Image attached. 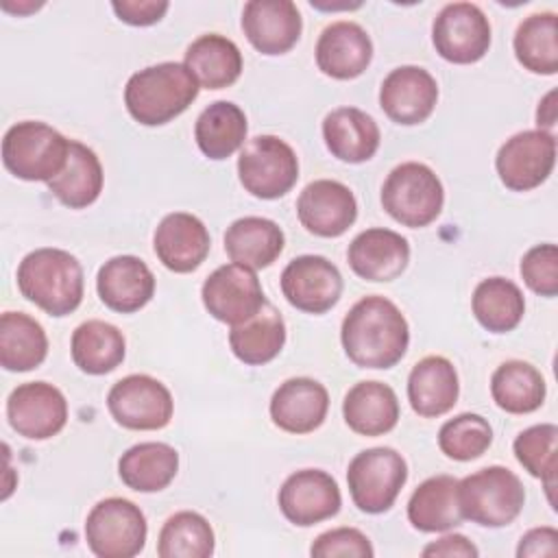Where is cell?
I'll list each match as a JSON object with an SVG mask.
<instances>
[{
    "label": "cell",
    "mask_w": 558,
    "mask_h": 558,
    "mask_svg": "<svg viewBox=\"0 0 558 558\" xmlns=\"http://www.w3.org/2000/svg\"><path fill=\"white\" fill-rule=\"evenodd\" d=\"M347 262L366 281H392L408 268L410 244L392 229L373 227L351 240Z\"/></svg>",
    "instance_id": "22"
},
{
    "label": "cell",
    "mask_w": 558,
    "mask_h": 558,
    "mask_svg": "<svg viewBox=\"0 0 558 558\" xmlns=\"http://www.w3.org/2000/svg\"><path fill=\"white\" fill-rule=\"evenodd\" d=\"M185 68L205 89H222L233 85L242 74V52L229 37L205 33L185 50Z\"/></svg>",
    "instance_id": "29"
},
{
    "label": "cell",
    "mask_w": 558,
    "mask_h": 558,
    "mask_svg": "<svg viewBox=\"0 0 558 558\" xmlns=\"http://www.w3.org/2000/svg\"><path fill=\"white\" fill-rule=\"evenodd\" d=\"M70 351L74 364L83 373L107 375L122 364L126 355V340L116 325L92 318L74 329Z\"/></svg>",
    "instance_id": "35"
},
{
    "label": "cell",
    "mask_w": 558,
    "mask_h": 558,
    "mask_svg": "<svg viewBox=\"0 0 558 558\" xmlns=\"http://www.w3.org/2000/svg\"><path fill=\"white\" fill-rule=\"evenodd\" d=\"M438 102V83L421 65H399L388 72L379 87V107L403 126L425 122Z\"/></svg>",
    "instance_id": "17"
},
{
    "label": "cell",
    "mask_w": 558,
    "mask_h": 558,
    "mask_svg": "<svg viewBox=\"0 0 558 558\" xmlns=\"http://www.w3.org/2000/svg\"><path fill=\"white\" fill-rule=\"evenodd\" d=\"M46 355L48 336L33 316L24 312H4L0 316V364L4 371H33Z\"/></svg>",
    "instance_id": "36"
},
{
    "label": "cell",
    "mask_w": 558,
    "mask_h": 558,
    "mask_svg": "<svg viewBox=\"0 0 558 558\" xmlns=\"http://www.w3.org/2000/svg\"><path fill=\"white\" fill-rule=\"evenodd\" d=\"M519 558H536V556H558V532L549 525L534 527L525 532L517 547Z\"/></svg>",
    "instance_id": "46"
},
{
    "label": "cell",
    "mask_w": 558,
    "mask_h": 558,
    "mask_svg": "<svg viewBox=\"0 0 558 558\" xmlns=\"http://www.w3.org/2000/svg\"><path fill=\"white\" fill-rule=\"evenodd\" d=\"M490 395L504 412L530 414L543 405L547 386L536 366L523 360H508L495 368L490 377Z\"/></svg>",
    "instance_id": "37"
},
{
    "label": "cell",
    "mask_w": 558,
    "mask_h": 558,
    "mask_svg": "<svg viewBox=\"0 0 558 558\" xmlns=\"http://www.w3.org/2000/svg\"><path fill=\"white\" fill-rule=\"evenodd\" d=\"M211 238L203 220L187 211H172L161 218L153 235L157 259L172 272H192L209 255Z\"/></svg>",
    "instance_id": "20"
},
{
    "label": "cell",
    "mask_w": 558,
    "mask_h": 558,
    "mask_svg": "<svg viewBox=\"0 0 558 558\" xmlns=\"http://www.w3.org/2000/svg\"><path fill=\"white\" fill-rule=\"evenodd\" d=\"M342 416L355 434L381 436L399 421V399L384 381H357L344 395Z\"/></svg>",
    "instance_id": "28"
},
{
    "label": "cell",
    "mask_w": 558,
    "mask_h": 558,
    "mask_svg": "<svg viewBox=\"0 0 558 558\" xmlns=\"http://www.w3.org/2000/svg\"><path fill=\"white\" fill-rule=\"evenodd\" d=\"M166 0H116L111 2V9L116 11L118 20L131 24V26H150L159 22L168 11Z\"/></svg>",
    "instance_id": "45"
},
{
    "label": "cell",
    "mask_w": 558,
    "mask_h": 558,
    "mask_svg": "<svg viewBox=\"0 0 558 558\" xmlns=\"http://www.w3.org/2000/svg\"><path fill=\"white\" fill-rule=\"evenodd\" d=\"M277 501L290 523L310 527L336 517L342 506V495L338 482L327 471L301 469L286 477Z\"/></svg>",
    "instance_id": "16"
},
{
    "label": "cell",
    "mask_w": 558,
    "mask_h": 558,
    "mask_svg": "<svg viewBox=\"0 0 558 558\" xmlns=\"http://www.w3.org/2000/svg\"><path fill=\"white\" fill-rule=\"evenodd\" d=\"M146 517L124 497L100 499L85 519V541L98 558H133L146 545Z\"/></svg>",
    "instance_id": "9"
},
{
    "label": "cell",
    "mask_w": 558,
    "mask_h": 558,
    "mask_svg": "<svg viewBox=\"0 0 558 558\" xmlns=\"http://www.w3.org/2000/svg\"><path fill=\"white\" fill-rule=\"evenodd\" d=\"M327 150L344 163H364L379 148L377 122L357 107H338L323 120Z\"/></svg>",
    "instance_id": "26"
},
{
    "label": "cell",
    "mask_w": 558,
    "mask_h": 558,
    "mask_svg": "<svg viewBox=\"0 0 558 558\" xmlns=\"http://www.w3.org/2000/svg\"><path fill=\"white\" fill-rule=\"evenodd\" d=\"M179 471V453L168 442H140L129 447L118 460L120 480L137 493L163 490Z\"/></svg>",
    "instance_id": "30"
},
{
    "label": "cell",
    "mask_w": 558,
    "mask_h": 558,
    "mask_svg": "<svg viewBox=\"0 0 558 558\" xmlns=\"http://www.w3.org/2000/svg\"><path fill=\"white\" fill-rule=\"evenodd\" d=\"M283 244L281 227L262 216L238 218L225 231V253L229 259L253 270L270 266L281 255Z\"/></svg>",
    "instance_id": "27"
},
{
    "label": "cell",
    "mask_w": 558,
    "mask_h": 558,
    "mask_svg": "<svg viewBox=\"0 0 558 558\" xmlns=\"http://www.w3.org/2000/svg\"><path fill=\"white\" fill-rule=\"evenodd\" d=\"M70 140L39 120H22L2 137V163L22 181H52L68 161Z\"/></svg>",
    "instance_id": "5"
},
{
    "label": "cell",
    "mask_w": 558,
    "mask_h": 558,
    "mask_svg": "<svg viewBox=\"0 0 558 558\" xmlns=\"http://www.w3.org/2000/svg\"><path fill=\"white\" fill-rule=\"evenodd\" d=\"M425 558H434V556H442V558H477L480 549L462 534H445L442 538L429 543L423 547L421 551Z\"/></svg>",
    "instance_id": "47"
},
{
    "label": "cell",
    "mask_w": 558,
    "mask_h": 558,
    "mask_svg": "<svg viewBox=\"0 0 558 558\" xmlns=\"http://www.w3.org/2000/svg\"><path fill=\"white\" fill-rule=\"evenodd\" d=\"M314 54L323 74L349 81L368 68L373 59V41L357 22L338 20L323 28Z\"/></svg>",
    "instance_id": "21"
},
{
    "label": "cell",
    "mask_w": 558,
    "mask_h": 558,
    "mask_svg": "<svg viewBox=\"0 0 558 558\" xmlns=\"http://www.w3.org/2000/svg\"><path fill=\"white\" fill-rule=\"evenodd\" d=\"M201 85L185 63L163 61L129 76L124 105L131 118L144 126H161L181 116L198 96Z\"/></svg>",
    "instance_id": "3"
},
{
    "label": "cell",
    "mask_w": 558,
    "mask_h": 558,
    "mask_svg": "<svg viewBox=\"0 0 558 558\" xmlns=\"http://www.w3.org/2000/svg\"><path fill=\"white\" fill-rule=\"evenodd\" d=\"M242 31L255 50L275 57L296 46L303 20L292 0H248L242 9Z\"/></svg>",
    "instance_id": "19"
},
{
    "label": "cell",
    "mask_w": 558,
    "mask_h": 558,
    "mask_svg": "<svg viewBox=\"0 0 558 558\" xmlns=\"http://www.w3.org/2000/svg\"><path fill=\"white\" fill-rule=\"evenodd\" d=\"M340 340L347 357L360 368H390L408 351L410 327L386 296L360 299L342 318Z\"/></svg>",
    "instance_id": "1"
},
{
    "label": "cell",
    "mask_w": 558,
    "mask_h": 558,
    "mask_svg": "<svg viewBox=\"0 0 558 558\" xmlns=\"http://www.w3.org/2000/svg\"><path fill=\"white\" fill-rule=\"evenodd\" d=\"M342 275L323 255H299L281 272L286 301L307 314L329 312L342 296Z\"/></svg>",
    "instance_id": "15"
},
{
    "label": "cell",
    "mask_w": 558,
    "mask_h": 558,
    "mask_svg": "<svg viewBox=\"0 0 558 558\" xmlns=\"http://www.w3.org/2000/svg\"><path fill=\"white\" fill-rule=\"evenodd\" d=\"M96 290L109 310L133 314L153 299L155 275L144 259L135 255H116L98 268Z\"/></svg>",
    "instance_id": "23"
},
{
    "label": "cell",
    "mask_w": 558,
    "mask_h": 558,
    "mask_svg": "<svg viewBox=\"0 0 558 558\" xmlns=\"http://www.w3.org/2000/svg\"><path fill=\"white\" fill-rule=\"evenodd\" d=\"M310 554L314 558H371L375 549L364 532L355 527H333L314 538Z\"/></svg>",
    "instance_id": "44"
},
{
    "label": "cell",
    "mask_w": 558,
    "mask_h": 558,
    "mask_svg": "<svg viewBox=\"0 0 558 558\" xmlns=\"http://www.w3.org/2000/svg\"><path fill=\"white\" fill-rule=\"evenodd\" d=\"M493 442L490 423L473 412H462L442 423L438 432L440 451L458 462L480 458Z\"/></svg>",
    "instance_id": "42"
},
{
    "label": "cell",
    "mask_w": 558,
    "mask_h": 558,
    "mask_svg": "<svg viewBox=\"0 0 558 558\" xmlns=\"http://www.w3.org/2000/svg\"><path fill=\"white\" fill-rule=\"evenodd\" d=\"M556 89L547 92L545 98L538 102V109H536V124L541 131H549L554 124H556ZM551 133V131H549Z\"/></svg>",
    "instance_id": "48"
},
{
    "label": "cell",
    "mask_w": 558,
    "mask_h": 558,
    "mask_svg": "<svg viewBox=\"0 0 558 558\" xmlns=\"http://www.w3.org/2000/svg\"><path fill=\"white\" fill-rule=\"evenodd\" d=\"M246 131L244 111L231 100H216L196 118L194 140L205 157L220 161L244 146Z\"/></svg>",
    "instance_id": "33"
},
{
    "label": "cell",
    "mask_w": 558,
    "mask_h": 558,
    "mask_svg": "<svg viewBox=\"0 0 558 558\" xmlns=\"http://www.w3.org/2000/svg\"><path fill=\"white\" fill-rule=\"evenodd\" d=\"M521 277L525 286L541 294V296H556L558 294V248L551 242L532 246L521 257Z\"/></svg>",
    "instance_id": "43"
},
{
    "label": "cell",
    "mask_w": 558,
    "mask_h": 558,
    "mask_svg": "<svg viewBox=\"0 0 558 558\" xmlns=\"http://www.w3.org/2000/svg\"><path fill=\"white\" fill-rule=\"evenodd\" d=\"M20 294L50 316H68L83 301V266L63 248H35L15 272Z\"/></svg>",
    "instance_id": "2"
},
{
    "label": "cell",
    "mask_w": 558,
    "mask_h": 558,
    "mask_svg": "<svg viewBox=\"0 0 558 558\" xmlns=\"http://www.w3.org/2000/svg\"><path fill=\"white\" fill-rule=\"evenodd\" d=\"M301 225L318 238L342 235L357 218V201L349 185L333 179H316L296 198Z\"/></svg>",
    "instance_id": "18"
},
{
    "label": "cell",
    "mask_w": 558,
    "mask_h": 558,
    "mask_svg": "<svg viewBox=\"0 0 558 558\" xmlns=\"http://www.w3.org/2000/svg\"><path fill=\"white\" fill-rule=\"evenodd\" d=\"M408 480V464L392 447H371L353 456L347 469V484L353 504L368 514L392 508Z\"/></svg>",
    "instance_id": "7"
},
{
    "label": "cell",
    "mask_w": 558,
    "mask_h": 558,
    "mask_svg": "<svg viewBox=\"0 0 558 558\" xmlns=\"http://www.w3.org/2000/svg\"><path fill=\"white\" fill-rule=\"evenodd\" d=\"M408 519L418 532H447L460 525L458 480L434 475L421 482L408 501Z\"/></svg>",
    "instance_id": "32"
},
{
    "label": "cell",
    "mask_w": 558,
    "mask_h": 558,
    "mask_svg": "<svg viewBox=\"0 0 558 558\" xmlns=\"http://www.w3.org/2000/svg\"><path fill=\"white\" fill-rule=\"evenodd\" d=\"M214 545L216 538L209 521L198 512L181 510L161 525L157 554L161 558H209Z\"/></svg>",
    "instance_id": "40"
},
{
    "label": "cell",
    "mask_w": 558,
    "mask_h": 558,
    "mask_svg": "<svg viewBox=\"0 0 558 558\" xmlns=\"http://www.w3.org/2000/svg\"><path fill=\"white\" fill-rule=\"evenodd\" d=\"M556 440L558 427L554 423H541L523 429L514 442L517 462L532 475L545 484L547 497L554 504V482H556Z\"/></svg>",
    "instance_id": "41"
},
{
    "label": "cell",
    "mask_w": 558,
    "mask_h": 558,
    "mask_svg": "<svg viewBox=\"0 0 558 558\" xmlns=\"http://www.w3.org/2000/svg\"><path fill=\"white\" fill-rule=\"evenodd\" d=\"M442 203L445 190L438 174L421 161L399 163L381 185L386 214L410 229L432 225L440 216Z\"/></svg>",
    "instance_id": "6"
},
{
    "label": "cell",
    "mask_w": 558,
    "mask_h": 558,
    "mask_svg": "<svg viewBox=\"0 0 558 558\" xmlns=\"http://www.w3.org/2000/svg\"><path fill=\"white\" fill-rule=\"evenodd\" d=\"M471 310L486 331L508 333L521 323L525 314V299L514 281L506 277H488L475 286Z\"/></svg>",
    "instance_id": "38"
},
{
    "label": "cell",
    "mask_w": 558,
    "mask_h": 558,
    "mask_svg": "<svg viewBox=\"0 0 558 558\" xmlns=\"http://www.w3.org/2000/svg\"><path fill=\"white\" fill-rule=\"evenodd\" d=\"M432 41L445 61L475 63L490 48V22L473 2H449L434 17Z\"/></svg>",
    "instance_id": "11"
},
{
    "label": "cell",
    "mask_w": 558,
    "mask_h": 558,
    "mask_svg": "<svg viewBox=\"0 0 558 558\" xmlns=\"http://www.w3.org/2000/svg\"><path fill=\"white\" fill-rule=\"evenodd\" d=\"M525 504V488L517 473L493 464L458 480V506L462 519L482 527L512 523Z\"/></svg>",
    "instance_id": "4"
},
{
    "label": "cell",
    "mask_w": 558,
    "mask_h": 558,
    "mask_svg": "<svg viewBox=\"0 0 558 558\" xmlns=\"http://www.w3.org/2000/svg\"><path fill=\"white\" fill-rule=\"evenodd\" d=\"M238 179L255 198H279L299 179L296 153L277 135H255L240 148Z\"/></svg>",
    "instance_id": "8"
},
{
    "label": "cell",
    "mask_w": 558,
    "mask_h": 558,
    "mask_svg": "<svg viewBox=\"0 0 558 558\" xmlns=\"http://www.w3.org/2000/svg\"><path fill=\"white\" fill-rule=\"evenodd\" d=\"M9 425L28 440L57 436L68 423V401L48 381H26L11 390L7 399Z\"/></svg>",
    "instance_id": "14"
},
{
    "label": "cell",
    "mask_w": 558,
    "mask_h": 558,
    "mask_svg": "<svg viewBox=\"0 0 558 558\" xmlns=\"http://www.w3.org/2000/svg\"><path fill=\"white\" fill-rule=\"evenodd\" d=\"M107 408L118 425L135 432H150L170 423L174 401L166 384L150 375L133 373L111 386Z\"/></svg>",
    "instance_id": "10"
},
{
    "label": "cell",
    "mask_w": 558,
    "mask_h": 558,
    "mask_svg": "<svg viewBox=\"0 0 558 558\" xmlns=\"http://www.w3.org/2000/svg\"><path fill=\"white\" fill-rule=\"evenodd\" d=\"M102 166L98 155L83 142L70 140V155L65 168L48 181L52 196L70 209L89 207L102 192Z\"/></svg>",
    "instance_id": "31"
},
{
    "label": "cell",
    "mask_w": 558,
    "mask_h": 558,
    "mask_svg": "<svg viewBox=\"0 0 558 558\" xmlns=\"http://www.w3.org/2000/svg\"><path fill=\"white\" fill-rule=\"evenodd\" d=\"M556 163V137L549 131H519L495 157L499 181L512 192H527L547 181Z\"/></svg>",
    "instance_id": "12"
},
{
    "label": "cell",
    "mask_w": 558,
    "mask_h": 558,
    "mask_svg": "<svg viewBox=\"0 0 558 558\" xmlns=\"http://www.w3.org/2000/svg\"><path fill=\"white\" fill-rule=\"evenodd\" d=\"M286 344V323L279 310L266 303L246 323L233 325L229 331V347L233 355L248 364L262 366L275 360Z\"/></svg>",
    "instance_id": "34"
},
{
    "label": "cell",
    "mask_w": 558,
    "mask_h": 558,
    "mask_svg": "<svg viewBox=\"0 0 558 558\" xmlns=\"http://www.w3.org/2000/svg\"><path fill=\"white\" fill-rule=\"evenodd\" d=\"M460 395L456 366L442 355L418 360L408 377V401L418 416L434 418L447 414Z\"/></svg>",
    "instance_id": "25"
},
{
    "label": "cell",
    "mask_w": 558,
    "mask_h": 558,
    "mask_svg": "<svg viewBox=\"0 0 558 558\" xmlns=\"http://www.w3.org/2000/svg\"><path fill=\"white\" fill-rule=\"evenodd\" d=\"M329 410L327 388L312 377H290L272 392L270 418L288 434L318 429Z\"/></svg>",
    "instance_id": "24"
},
{
    "label": "cell",
    "mask_w": 558,
    "mask_h": 558,
    "mask_svg": "<svg viewBox=\"0 0 558 558\" xmlns=\"http://www.w3.org/2000/svg\"><path fill=\"white\" fill-rule=\"evenodd\" d=\"M517 61L534 72L551 76L558 72V17L551 11L527 15L512 39Z\"/></svg>",
    "instance_id": "39"
},
{
    "label": "cell",
    "mask_w": 558,
    "mask_h": 558,
    "mask_svg": "<svg viewBox=\"0 0 558 558\" xmlns=\"http://www.w3.org/2000/svg\"><path fill=\"white\" fill-rule=\"evenodd\" d=\"M201 299L216 320L231 327L246 323L268 303L255 270L233 262L218 266L203 281Z\"/></svg>",
    "instance_id": "13"
}]
</instances>
